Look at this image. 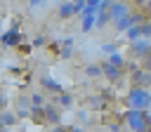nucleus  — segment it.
<instances>
[{
    "instance_id": "nucleus-1",
    "label": "nucleus",
    "mask_w": 151,
    "mask_h": 132,
    "mask_svg": "<svg viewBox=\"0 0 151 132\" xmlns=\"http://www.w3.org/2000/svg\"><path fill=\"white\" fill-rule=\"evenodd\" d=\"M123 123L130 132H149L151 127V116L149 111H139V108H127L123 116Z\"/></svg>"
},
{
    "instance_id": "nucleus-2",
    "label": "nucleus",
    "mask_w": 151,
    "mask_h": 132,
    "mask_svg": "<svg viewBox=\"0 0 151 132\" xmlns=\"http://www.w3.org/2000/svg\"><path fill=\"white\" fill-rule=\"evenodd\" d=\"M125 104H127V108L149 111L151 108V90L144 85H132L130 92L125 94Z\"/></svg>"
},
{
    "instance_id": "nucleus-3",
    "label": "nucleus",
    "mask_w": 151,
    "mask_h": 132,
    "mask_svg": "<svg viewBox=\"0 0 151 132\" xmlns=\"http://www.w3.org/2000/svg\"><path fill=\"white\" fill-rule=\"evenodd\" d=\"M132 12V0H113V5L109 7V16H111V24L127 16Z\"/></svg>"
},
{
    "instance_id": "nucleus-4",
    "label": "nucleus",
    "mask_w": 151,
    "mask_h": 132,
    "mask_svg": "<svg viewBox=\"0 0 151 132\" xmlns=\"http://www.w3.org/2000/svg\"><path fill=\"white\" fill-rule=\"evenodd\" d=\"M130 54L137 61H142L144 57H149L151 54V38H139V40L130 42Z\"/></svg>"
},
{
    "instance_id": "nucleus-5",
    "label": "nucleus",
    "mask_w": 151,
    "mask_h": 132,
    "mask_svg": "<svg viewBox=\"0 0 151 132\" xmlns=\"http://www.w3.org/2000/svg\"><path fill=\"white\" fill-rule=\"evenodd\" d=\"M21 42H24V35H21L19 26H12L9 31H5V33L0 35V45H2V47H7V50H12V47H19Z\"/></svg>"
},
{
    "instance_id": "nucleus-6",
    "label": "nucleus",
    "mask_w": 151,
    "mask_h": 132,
    "mask_svg": "<svg viewBox=\"0 0 151 132\" xmlns=\"http://www.w3.org/2000/svg\"><path fill=\"white\" fill-rule=\"evenodd\" d=\"M101 66H104V78H106L109 82H118V80L123 78V66H116V64H111V61H104Z\"/></svg>"
},
{
    "instance_id": "nucleus-7",
    "label": "nucleus",
    "mask_w": 151,
    "mask_h": 132,
    "mask_svg": "<svg viewBox=\"0 0 151 132\" xmlns=\"http://www.w3.org/2000/svg\"><path fill=\"white\" fill-rule=\"evenodd\" d=\"M42 108H45V123H50V125H59L61 123V108L57 104H45Z\"/></svg>"
},
{
    "instance_id": "nucleus-8",
    "label": "nucleus",
    "mask_w": 151,
    "mask_h": 132,
    "mask_svg": "<svg viewBox=\"0 0 151 132\" xmlns=\"http://www.w3.org/2000/svg\"><path fill=\"white\" fill-rule=\"evenodd\" d=\"M130 75H132V82H134V85H144V87H149V85H151V71H149V68H144V66L134 68Z\"/></svg>"
},
{
    "instance_id": "nucleus-9",
    "label": "nucleus",
    "mask_w": 151,
    "mask_h": 132,
    "mask_svg": "<svg viewBox=\"0 0 151 132\" xmlns=\"http://www.w3.org/2000/svg\"><path fill=\"white\" fill-rule=\"evenodd\" d=\"M76 14H78V7H76L73 0H66V2L59 5V16H61V19H71V16H76Z\"/></svg>"
},
{
    "instance_id": "nucleus-10",
    "label": "nucleus",
    "mask_w": 151,
    "mask_h": 132,
    "mask_svg": "<svg viewBox=\"0 0 151 132\" xmlns=\"http://www.w3.org/2000/svg\"><path fill=\"white\" fill-rule=\"evenodd\" d=\"M40 85H42V90H50V92H54V94H59V92H64V87H61V82H57L52 75H42V80H40Z\"/></svg>"
},
{
    "instance_id": "nucleus-11",
    "label": "nucleus",
    "mask_w": 151,
    "mask_h": 132,
    "mask_svg": "<svg viewBox=\"0 0 151 132\" xmlns=\"http://www.w3.org/2000/svg\"><path fill=\"white\" fill-rule=\"evenodd\" d=\"M17 116L19 118L31 116V97H19L17 99Z\"/></svg>"
},
{
    "instance_id": "nucleus-12",
    "label": "nucleus",
    "mask_w": 151,
    "mask_h": 132,
    "mask_svg": "<svg viewBox=\"0 0 151 132\" xmlns=\"http://www.w3.org/2000/svg\"><path fill=\"white\" fill-rule=\"evenodd\" d=\"M109 24H111L109 9H97V14H94V28H106Z\"/></svg>"
},
{
    "instance_id": "nucleus-13",
    "label": "nucleus",
    "mask_w": 151,
    "mask_h": 132,
    "mask_svg": "<svg viewBox=\"0 0 151 132\" xmlns=\"http://www.w3.org/2000/svg\"><path fill=\"white\" fill-rule=\"evenodd\" d=\"M54 104H57L59 108H71V106H73L71 92H59V94H54Z\"/></svg>"
},
{
    "instance_id": "nucleus-14",
    "label": "nucleus",
    "mask_w": 151,
    "mask_h": 132,
    "mask_svg": "<svg viewBox=\"0 0 151 132\" xmlns=\"http://www.w3.org/2000/svg\"><path fill=\"white\" fill-rule=\"evenodd\" d=\"M130 26H134V21H132V12H130L127 16H123V19H118V21H113V28H116L118 33H125Z\"/></svg>"
},
{
    "instance_id": "nucleus-15",
    "label": "nucleus",
    "mask_w": 151,
    "mask_h": 132,
    "mask_svg": "<svg viewBox=\"0 0 151 132\" xmlns=\"http://www.w3.org/2000/svg\"><path fill=\"white\" fill-rule=\"evenodd\" d=\"M106 97L104 94H92V97H87V108H92V111H99V108H104L106 104Z\"/></svg>"
},
{
    "instance_id": "nucleus-16",
    "label": "nucleus",
    "mask_w": 151,
    "mask_h": 132,
    "mask_svg": "<svg viewBox=\"0 0 151 132\" xmlns=\"http://www.w3.org/2000/svg\"><path fill=\"white\" fill-rule=\"evenodd\" d=\"M85 75L87 78H99V75H104V66L101 64H87L85 66Z\"/></svg>"
},
{
    "instance_id": "nucleus-17",
    "label": "nucleus",
    "mask_w": 151,
    "mask_h": 132,
    "mask_svg": "<svg viewBox=\"0 0 151 132\" xmlns=\"http://www.w3.org/2000/svg\"><path fill=\"white\" fill-rule=\"evenodd\" d=\"M31 118H33V123H45V108L31 104Z\"/></svg>"
},
{
    "instance_id": "nucleus-18",
    "label": "nucleus",
    "mask_w": 151,
    "mask_h": 132,
    "mask_svg": "<svg viewBox=\"0 0 151 132\" xmlns=\"http://www.w3.org/2000/svg\"><path fill=\"white\" fill-rule=\"evenodd\" d=\"M94 28V14H85L83 16V26H80V31L83 33H90Z\"/></svg>"
},
{
    "instance_id": "nucleus-19",
    "label": "nucleus",
    "mask_w": 151,
    "mask_h": 132,
    "mask_svg": "<svg viewBox=\"0 0 151 132\" xmlns=\"http://www.w3.org/2000/svg\"><path fill=\"white\" fill-rule=\"evenodd\" d=\"M125 38H127L130 42H134V40H139V38H142V28H139V26H130V28L125 31Z\"/></svg>"
},
{
    "instance_id": "nucleus-20",
    "label": "nucleus",
    "mask_w": 151,
    "mask_h": 132,
    "mask_svg": "<svg viewBox=\"0 0 151 132\" xmlns=\"http://www.w3.org/2000/svg\"><path fill=\"white\" fill-rule=\"evenodd\" d=\"M61 45H64V47H61V52H59V54H61L64 59H68V57L73 54V38H66Z\"/></svg>"
},
{
    "instance_id": "nucleus-21",
    "label": "nucleus",
    "mask_w": 151,
    "mask_h": 132,
    "mask_svg": "<svg viewBox=\"0 0 151 132\" xmlns=\"http://www.w3.org/2000/svg\"><path fill=\"white\" fill-rule=\"evenodd\" d=\"M106 61H111V64H116V66H125V57H123L118 50H116V52H111Z\"/></svg>"
},
{
    "instance_id": "nucleus-22",
    "label": "nucleus",
    "mask_w": 151,
    "mask_h": 132,
    "mask_svg": "<svg viewBox=\"0 0 151 132\" xmlns=\"http://www.w3.org/2000/svg\"><path fill=\"white\" fill-rule=\"evenodd\" d=\"M139 28H142V38H151V19H144Z\"/></svg>"
},
{
    "instance_id": "nucleus-23",
    "label": "nucleus",
    "mask_w": 151,
    "mask_h": 132,
    "mask_svg": "<svg viewBox=\"0 0 151 132\" xmlns=\"http://www.w3.org/2000/svg\"><path fill=\"white\" fill-rule=\"evenodd\" d=\"M31 104H33V106H45V97H42V92H33V94H31Z\"/></svg>"
},
{
    "instance_id": "nucleus-24",
    "label": "nucleus",
    "mask_w": 151,
    "mask_h": 132,
    "mask_svg": "<svg viewBox=\"0 0 151 132\" xmlns=\"http://www.w3.org/2000/svg\"><path fill=\"white\" fill-rule=\"evenodd\" d=\"M118 50V42L116 40H111V42H104L101 45V52H106V54H111V52H116Z\"/></svg>"
},
{
    "instance_id": "nucleus-25",
    "label": "nucleus",
    "mask_w": 151,
    "mask_h": 132,
    "mask_svg": "<svg viewBox=\"0 0 151 132\" xmlns=\"http://www.w3.org/2000/svg\"><path fill=\"white\" fill-rule=\"evenodd\" d=\"M45 42H47V40H45V35H35V38L31 40V45H33V47H45Z\"/></svg>"
},
{
    "instance_id": "nucleus-26",
    "label": "nucleus",
    "mask_w": 151,
    "mask_h": 132,
    "mask_svg": "<svg viewBox=\"0 0 151 132\" xmlns=\"http://www.w3.org/2000/svg\"><path fill=\"white\" fill-rule=\"evenodd\" d=\"M28 5H31V12H35V9L45 7V0H28Z\"/></svg>"
},
{
    "instance_id": "nucleus-27",
    "label": "nucleus",
    "mask_w": 151,
    "mask_h": 132,
    "mask_svg": "<svg viewBox=\"0 0 151 132\" xmlns=\"http://www.w3.org/2000/svg\"><path fill=\"white\" fill-rule=\"evenodd\" d=\"M109 132H123V125L120 123H111L109 125Z\"/></svg>"
},
{
    "instance_id": "nucleus-28",
    "label": "nucleus",
    "mask_w": 151,
    "mask_h": 132,
    "mask_svg": "<svg viewBox=\"0 0 151 132\" xmlns=\"http://www.w3.org/2000/svg\"><path fill=\"white\" fill-rule=\"evenodd\" d=\"M5 108H7V97L0 92V111H5Z\"/></svg>"
},
{
    "instance_id": "nucleus-29",
    "label": "nucleus",
    "mask_w": 151,
    "mask_h": 132,
    "mask_svg": "<svg viewBox=\"0 0 151 132\" xmlns=\"http://www.w3.org/2000/svg\"><path fill=\"white\" fill-rule=\"evenodd\" d=\"M142 66H144V68H149V71H151V54H149V57H144V59H142Z\"/></svg>"
},
{
    "instance_id": "nucleus-30",
    "label": "nucleus",
    "mask_w": 151,
    "mask_h": 132,
    "mask_svg": "<svg viewBox=\"0 0 151 132\" xmlns=\"http://www.w3.org/2000/svg\"><path fill=\"white\" fill-rule=\"evenodd\" d=\"M85 5H90V7H97V9H99V5H101V0H85Z\"/></svg>"
},
{
    "instance_id": "nucleus-31",
    "label": "nucleus",
    "mask_w": 151,
    "mask_h": 132,
    "mask_svg": "<svg viewBox=\"0 0 151 132\" xmlns=\"http://www.w3.org/2000/svg\"><path fill=\"white\" fill-rule=\"evenodd\" d=\"M52 132H68V130H66V127H61V123H59V125H54V130H52Z\"/></svg>"
},
{
    "instance_id": "nucleus-32",
    "label": "nucleus",
    "mask_w": 151,
    "mask_h": 132,
    "mask_svg": "<svg viewBox=\"0 0 151 132\" xmlns=\"http://www.w3.org/2000/svg\"><path fill=\"white\" fill-rule=\"evenodd\" d=\"M68 132H85V130H83V127H78V125H71V127H68Z\"/></svg>"
},
{
    "instance_id": "nucleus-33",
    "label": "nucleus",
    "mask_w": 151,
    "mask_h": 132,
    "mask_svg": "<svg viewBox=\"0 0 151 132\" xmlns=\"http://www.w3.org/2000/svg\"><path fill=\"white\" fill-rule=\"evenodd\" d=\"M2 127H7V125H5V111H0V130H2Z\"/></svg>"
},
{
    "instance_id": "nucleus-34",
    "label": "nucleus",
    "mask_w": 151,
    "mask_h": 132,
    "mask_svg": "<svg viewBox=\"0 0 151 132\" xmlns=\"http://www.w3.org/2000/svg\"><path fill=\"white\" fill-rule=\"evenodd\" d=\"M132 2H134V5H139V7H144V5L149 2V0H132Z\"/></svg>"
},
{
    "instance_id": "nucleus-35",
    "label": "nucleus",
    "mask_w": 151,
    "mask_h": 132,
    "mask_svg": "<svg viewBox=\"0 0 151 132\" xmlns=\"http://www.w3.org/2000/svg\"><path fill=\"white\" fill-rule=\"evenodd\" d=\"M144 9H149V12H151V0H149V2L144 5Z\"/></svg>"
},
{
    "instance_id": "nucleus-36",
    "label": "nucleus",
    "mask_w": 151,
    "mask_h": 132,
    "mask_svg": "<svg viewBox=\"0 0 151 132\" xmlns=\"http://www.w3.org/2000/svg\"><path fill=\"white\" fill-rule=\"evenodd\" d=\"M73 2H85V0H73Z\"/></svg>"
},
{
    "instance_id": "nucleus-37",
    "label": "nucleus",
    "mask_w": 151,
    "mask_h": 132,
    "mask_svg": "<svg viewBox=\"0 0 151 132\" xmlns=\"http://www.w3.org/2000/svg\"><path fill=\"white\" fill-rule=\"evenodd\" d=\"M149 116H151V108H149Z\"/></svg>"
},
{
    "instance_id": "nucleus-38",
    "label": "nucleus",
    "mask_w": 151,
    "mask_h": 132,
    "mask_svg": "<svg viewBox=\"0 0 151 132\" xmlns=\"http://www.w3.org/2000/svg\"><path fill=\"white\" fill-rule=\"evenodd\" d=\"M149 132H151V127H149Z\"/></svg>"
}]
</instances>
